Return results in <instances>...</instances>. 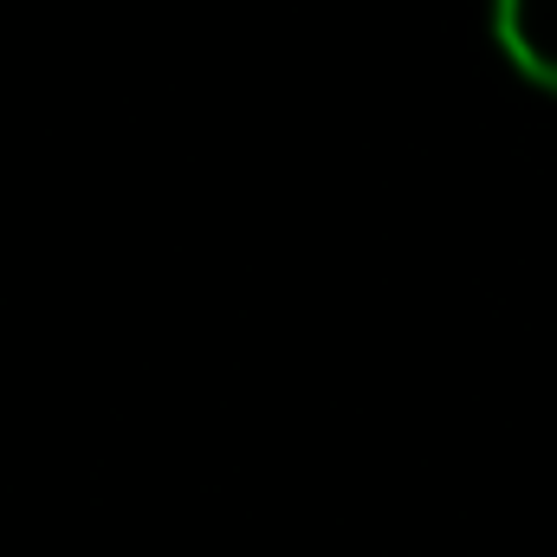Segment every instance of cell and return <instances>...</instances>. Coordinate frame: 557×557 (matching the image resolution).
Instances as JSON below:
<instances>
[{"label":"cell","instance_id":"6da1fadb","mask_svg":"<svg viewBox=\"0 0 557 557\" xmlns=\"http://www.w3.org/2000/svg\"><path fill=\"white\" fill-rule=\"evenodd\" d=\"M493 46L525 85L557 98V0H493Z\"/></svg>","mask_w":557,"mask_h":557}]
</instances>
